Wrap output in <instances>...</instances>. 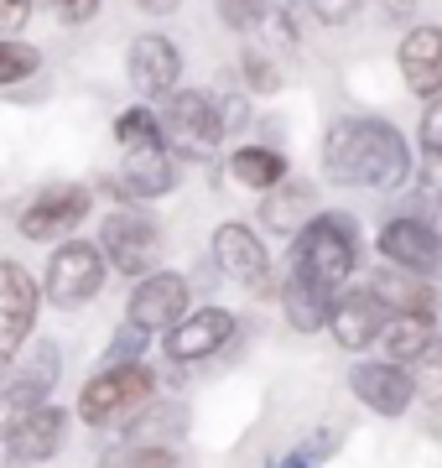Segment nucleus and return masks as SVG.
Masks as SVG:
<instances>
[{
    "label": "nucleus",
    "mask_w": 442,
    "mask_h": 468,
    "mask_svg": "<svg viewBox=\"0 0 442 468\" xmlns=\"http://www.w3.org/2000/svg\"><path fill=\"white\" fill-rule=\"evenodd\" d=\"M323 172L343 187L395 193L411 177V146L391 120L349 115V120H333L323 135Z\"/></svg>",
    "instance_id": "f257e3e1"
},
{
    "label": "nucleus",
    "mask_w": 442,
    "mask_h": 468,
    "mask_svg": "<svg viewBox=\"0 0 442 468\" xmlns=\"http://www.w3.org/2000/svg\"><path fill=\"white\" fill-rule=\"evenodd\" d=\"M354 255L359 245H354V218L349 214H312L291 234V276L323 286V292L349 282Z\"/></svg>",
    "instance_id": "f03ea898"
},
{
    "label": "nucleus",
    "mask_w": 442,
    "mask_h": 468,
    "mask_svg": "<svg viewBox=\"0 0 442 468\" xmlns=\"http://www.w3.org/2000/svg\"><path fill=\"white\" fill-rule=\"evenodd\" d=\"M156 125H162V141L167 151L187 156V162H208L224 141V120H219V100L204 94V89H172L167 100L156 104Z\"/></svg>",
    "instance_id": "7ed1b4c3"
},
{
    "label": "nucleus",
    "mask_w": 442,
    "mask_h": 468,
    "mask_svg": "<svg viewBox=\"0 0 442 468\" xmlns=\"http://www.w3.org/2000/svg\"><path fill=\"white\" fill-rule=\"evenodd\" d=\"M58 375H63V349H58L52 338H32V344L16 354L11 380H5V390H0V442L16 432V427L32 417L37 406L52 401Z\"/></svg>",
    "instance_id": "20e7f679"
},
{
    "label": "nucleus",
    "mask_w": 442,
    "mask_h": 468,
    "mask_svg": "<svg viewBox=\"0 0 442 468\" xmlns=\"http://www.w3.org/2000/svg\"><path fill=\"white\" fill-rule=\"evenodd\" d=\"M104 255L94 239H58V250L47 255V271H42V302H52L58 313H73V307H89V302L104 292Z\"/></svg>",
    "instance_id": "39448f33"
},
{
    "label": "nucleus",
    "mask_w": 442,
    "mask_h": 468,
    "mask_svg": "<svg viewBox=\"0 0 442 468\" xmlns=\"http://www.w3.org/2000/svg\"><path fill=\"white\" fill-rule=\"evenodd\" d=\"M100 255H104V266L131 276V282L162 271V229H156V218L146 208H131V203L110 208L100 224Z\"/></svg>",
    "instance_id": "423d86ee"
},
{
    "label": "nucleus",
    "mask_w": 442,
    "mask_h": 468,
    "mask_svg": "<svg viewBox=\"0 0 442 468\" xmlns=\"http://www.w3.org/2000/svg\"><path fill=\"white\" fill-rule=\"evenodd\" d=\"M152 390H156V375L146 369V359H136V365H104L79 390V421L110 427V421L136 417L141 406L152 401Z\"/></svg>",
    "instance_id": "0eeeda50"
},
{
    "label": "nucleus",
    "mask_w": 442,
    "mask_h": 468,
    "mask_svg": "<svg viewBox=\"0 0 442 468\" xmlns=\"http://www.w3.org/2000/svg\"><path fill=\"white\" fill-rule=\"evenodd\" d=\"M89 208H94V193L84 183H47V187H37V198L21 208L16 229H21V239L58 245V239H68L84 224Z\"/></svg>",
    "instance_id": "6e6552de"
},
{
    "label": "nucleus",
    "mask_w": 442,
    "mask_h": 468,
    "mask_svg": "<svg viewBox=\"0 0 442 468\" xmlns=\"http://www.w3.org/2000/svg\"><path fill=\"white\" fill-rule=\"evenodd\" d=\"M37 313H42V286L26 266L0 261V354H21L37 338Z\"/></svg>",
    "instance_id": "1a4fd4ad"
},
{
    "label": "nucleus",
    "mask_w": 442,
    "mask_h": 468,
    "mask_svg": "<svg viewBox=\"0 0 442 468\" xmlns=\"http://www.w3.org/2000/svg\"><path fill=\"white\" fill-rule=\"evenodd\" d=\"M187 307H193L187 276H177V271H152V276H141L131 302H125V323H136L146 334H167L172 323L187 318Z\"/></svg>",
    "instance_id": "9d476101"
},
{
    "label": "nucleus",
    "mask_w": 442,
    "mask_h": 468,
    "mask_svg": "<svg viewBox=\"0 0 442 468\" xmlns=\"http://www.w3.org/2000/svg\"><path fill=\"white\" fill-rule=\"evenodd\" d=\"M125 73H131V89L141 100H167L183 84V52L167 32H141L125 52Z\"/></svg>",
    "instance_id": "9b49d317"
},
{
    "label": "nucleus",
    "mask_w": 442,
    "mask_h": 468,
    "mask_svg": "<svg viewBox=\"0 0 442 468\" xmlns=\"http://www.w3.org/2000/svg\"><path fill=\"white\" fill-rule=\"evenodd\" d=\"M68 411H63V406H37L32 417L21 421L16 432L5 437V442H0V452H5V458H0V468H37V463H47V458H58V452H63V442H68Z\"/></svg>",
    "instance_id": "f8f14e48"
},
{
    "label": "nucleus",
    "mask_w": 442,
    "mask_h": 468,
    "mask_svg": "<svg viewBox=\"0 0 442 468\" xmlns=\"http://www.w3.org/2000/svg\"><path fill=\"white\" fill-rule=\"evenodd\" d=\"M380 255H385L395 271L422 276V282L442 276V239L426 229L416 214H401V218H391V224L380 229Z\"/></svg>",
    "instance_id": "ddd939ff"
},
{
    "label": "nucleus",
    "mask_w": 442,
    "mask_h": 468,
    "mask_svg": "<svg viewBox=\"0 0 442 468\" xmlns=\"http://www.w3.org/2000/svg\"><path fill=\"white\" fill-rule=\"evenodd\" d=\"M177 187V162H172L167 146H136L125 151L120 172L110 177V193L125 203H152V198H167Z\"/></svg>",
    "instance_id": "4468645a"
},
{
    "label": "nucleus",
    "mask_w": 442,
    "mask_h": 468,
    "mask_svg": "<svg viewBox=\"0 0 442 468\" xmlns=\"http://www.w3.org/2000/svg\"><path fill=\"white\" fill-rule=\"evenodd\" d=\"M235 334H239L235 313H224V307H193L183 323L167 328V354L177 365H193V359H208V354L229 349Z\"/></svg>",
    "instance_id": "2eb2a0df"
},
{
    "label": "nucleus",
    "mask_w": 442,
    "mask_h": 468,
    "mask_svg": "<svg viewBox=\"0 0 442 468\" xmlns=\"http://www.w3.org/2000/svg\"><path fill=\"white\" fill-rule=\"evenodd\" d=\"M214 266H219L229 282L250 286V292H260V286L271 282V261H266L260 234L250 229V224H235V218L214 229Z\"/></svg>",
    "instance_id": "dca6fc26"
},
{
    "label": "nucleus",
    "mask_w": 442,
    "mask_h": 468,
    "mask_svg": "<svg viewBox=\"0 0 442 468\" xmlns=\"http://www.w3.org/2000/svg\"><path fill=\"white\" fill-rule=\"evenodd\" d=\"M349 385H354V396L370 406L374 417H401V411L416 401L411 369L391 365V359H359L354 375H349Z\"/></svg>",
    "instance_id": "f3484780"
},
{
    "label": "nucleus",
    "mask_w": 442,
    "mask_h": 468,
    "mask_svg": "<svg viewBox=\"0 0 442 468\" xmlns=\"http://www.w3.org/2000/svg\"><path fill=\"white\" fill-rule=\"evenodd\" d=\"M385 302L374 297L370 286H359V292H349V297H339L333 307H328V328H333V344L339 349H370L374 338H380V328H385Z\"/></svg>",
    "instance_id": "a211bd4d"
},
{
    "label": "nucleus",
    "mask_w": 442,
    "mask_h": 468,
    "mask_svg": "<svg viewBox=\"0 0 442 468\" xmlns=\"http://www.w3.org/2000/svg\"><path fill=\"white\" fill-rule=\"evenodd\" d=\"M401 79H406L411 94L422 100H437L442 94V27H411L401 37Z\"/></svg>",
    "instance_id": "6ab92c4d"
},
{
    "label": "nucleus",
    "mask_w": 442,
    "mask_h": 468,
    "mask_svg": "<svg viewBox=\"0 0 442 468\" xmlns=\"http://www.w3.org/2000/svg\"><path fill=\"white\" fill-rule=\"evenodd\" d=\"M370 292L385 302L391 318H432V313H437V292H432L422 276H406V271H395V266L380 271L370 282Z\"/></svg>",
    "instance_id": "aec40b11"
},
{
    "label": "nucleus",
    "mask_w": 442,
    "mask_h": 468,
    "mask_svg": "<svg viewBox=\"0 0 442 468\" xmlns=\"http://www.w3.org/2000/svg\"><path fill=\"white\" fill-rule=\"evenodd\" d=\"M312 214H318V187L312 183H276L260 203V224L276 234H297Z\"/></svg>",
    "instance_id": "412c9836"
},
{
    "label": "nucleus",
    "mask_w": 442,
    "mask_h": 468,
    "mask_svg": "<svg viewBox=\"0 0 442 468\" xmlns=\"http://www.w3.org/2000/svg\"><path fill=\"white\" fill-rule=\"evenodd\" d=\"M380 349H385V359L391 365H422L426 354L437 349L442 338L432 334V318H385V328H380V338H374Z\"/></svg>",
    "instance_id": "4be33fe9"
},
{
    "label": "nucleus",
    "mask_w": 442,
    "mask_h": 468,
    "mask_svg": "<svg viewBox=\"0 0 442 468\" xmlns=\"http://www.w3.org/2000/svg\"><path fill=\"white\" fill-rule=\"evenodd\" d=\"M187 432V406L183 401H146L136 417H125V437L131 442H162Z\"/></svg>",
    "instance_id": "5701e85b"
},
{
    "label": "nucleus",
    "mask_w": 442,
    "mask_h": 468,
    "mask_svg": "<svg viewBox=\"0 0 442 468\" xmlns=\"http://www.w3.org/2000/svg\"><path fill=\"white\" fill-rule=\"evenodd\" d=\"M229 177L239 187H256V193H271L276 183H287V156L271 146H239L229 156Z\"/></svg>",
    "instance_id": "b1692460"
},
{
    "label": "nucleus",
    "mask_w": 442,
    "mask_h": 468,
    "mask_svg": "<svg viewBox=\"0 0 442 468\" xmlns=\"http://www.w3.org/2000/svg\"><path fill=\"white\" fill-rule=\"evenodd\" d=\"M328 307H333V292L287 276V323L297 328V334H318V328H328Z\"/></svg>",
    "instance_id": "393cba45"
},
{
    "label": "nucleus",
    "mask_w": 442,
    "mask_h": 468,
    "mask_svg": "<svg viewBox=\"0 0 442 468\" xmlns=\"http://www.w3.org/2000/svg\"><path fill=\"white\" fill-rule=\"evenodd\" d=\"M100 468H183V452L162 448V442H115L100 452Z\"/></svg>",
    "instance_id": "a878e982"
},
{
    "label": "nucleus",
    "mask_w": 442,
    "mask_h": 468,
    "mask_svg": "<svg viewBox=\"0 0 442 468\" xmlns=\"http://www.w3.org/2000/svg\"><path fill=\"white\" fill-rule=\"evenodd\" d=\"M416 218L442 239V151L422 156V183H416Z\"/></svg>",
    "instance_id": "bb28decb"
},
{
    "label": "nucleus",
    "mask_w": 442,
    "mask_h": 468,
    "mask_svg": "<svg viewBox=\"0 0 442 468\" xmlns=\"http://www.w3.org/2000/svg\"><path fill=\"white\" fill-rule=\"evenodd\" d=\"M115 141L120 151H136V146H167L162 141V125H156V110L152 104H131L115 115Z\"/></svg>",
    "instance_id": "cd10ccee"
},
{
    "label": "nucleus",
    "mask_w": 442,
    "mask_h": 468,
    "mask_svg": "<svg viewBox=\"0 0 442 468\" xmlns=\"http://www.w3.org/2000/svg\"><path fill=\"white\" fill-rule=\"evenodd\" d=\"M42 68V52L21 37H0V89H16L21 79H32Z\"/></svg>",
    "instance_id": "c85d7f7f"
},
{
    "label": "nucleus",
    "mask_w": 442,
    "mask_h": 468,
    "mask_svg": "<svg viewBox=\"0 0 442 468\" xmlns=\"http://www.w3.org/2000/svg\"><path fill=\"white\" fill-rule=\"evenodd\" d=\"M333 448H339V432H333V427H318V432L307 437V442H297L291 452H281L271 468H318Z\"/></svg>",
    "instance_id": "c756f323"
},
{
    "label": "nucleus",
    "mask_w": 442,
    "mask_h": 468,
    "mask_svg": "<svg viewBox=\"0 0 442 468\" xmlns=\"http://www.w3.org/2000/svg\"><path fill=\"white\" fill-rule=\"evenodd\" d=\"M146 349H152V334H146V328H136V323H120L104 354H110V365H136Z\"/></svg>",
    "instance_id": "7c9ffc66"
},
{
    "label": "nucleus",
    "mask_w": 442,
    "mask_h": 468,
    "mask_svg": "<svg viewBox=\"0 0 442 468\" xmlns=\"http://www.w3.org/2000/svg\"><path fill=\"white\" fill-rule=\"evenodd\" d=\"M239 68H245V84L256 89V94H271V89H281V73H276V63L266 58V52L245 48V52H239Z\"/></svg>",
    "instance_id": "2f4dec72"
},
{
    "label": "nucleus",
    "mask_w": 442,
    "mask_h": 468,
    "mask_svg": "<svg viewBox=\"0 0 442 468\" xmlns=\"http://www.w3.org/2000/svg\"><path fill=\"white\" fill-rule=\"evenodd\" d=\"M266 5L271 0H219V21L229 32H250V27L266 21Z\"/></svg>",
    "instance_id": "473e14b6"
},
{
    "label": "nucleus",
    "mask_w": 442,
    "mask_h": 468,
    "mask_svg": "<svg viewBox=\"0 0 442 468\" xmlns=\"http://www.w3.org/2000/svg\"><path fill=\"white\" fill-rule=\"evenodd\" d=\"M42 5H47L63 27H89V21L100 16V0H42Z\"/></svg>",
    "instance_id": "72a5a7b5"
},
{
    "label": "nucleus",
    "mask_w": 442,
    "mask_h": 468,
    "mask_svg": "<svg viewBox=\"0 0 442 468\" xmlns=\"http://www.w3.org/2000/svg\"><path fill=\"white\" fill-rule=\"evenodd\" d=\"M359 5L364 0H312V16L323 21V27H349L359 16Z\"/></svg>",
    "instance_id": "f704fd0d"
},
{
    "label": "nucleus",
    "mask_w": 442,
    "mask_h": 468,
    "mask_svg": "<svg viewBox=\"0 0 442 468\" xmlns=\"http://www.w3.org/2000/svg\"><path fill=\"white\" fill-rule=\"evenodd\" d=\"M37 0H0V37H21V27L32 21Z\"/></svg>",
    "instance_id": "c9c22d12"
},
{
    "label": "nucleus",
    "mask_w": 442,
    "mask_h": 468,
    "mask_svg": "<svg viewBox=\"0 0 442 468\" xmlns=\"http://www.w3.org/2000/svg\"><path fill=\"white\" fill-rule=\"evenodd\" d=\"M422 146L426 151H442V94L426 104V120H422Z\"/></svg>",
    "instance_id": "e433bc0d"
},
{
    "label": "nucleus",
    "mask_w": 442,
    "mask_h": 468,
    "mask_svg": "<svg viewBox=\"0 0 442 468\" xmlns=\"http://www.w3.org/2000/svg\"><path fill=\"white\" fill-rule=\"evenodd\" d=\"M380 5H385V16H411V11H416V0H380Z\"/></svg>",
    "instance_id": "4c0bfd02"
},
{
    "label": "nucleus",
    "mask_w": 442,
    "mask_h": 468,
    "mask_svg": "<svg viewBox=\"0 0 442 468\" xmlns=\"http://www.w3.org/2000/svg\"><path fill=\"white\" fill-rule=\"evenodd\" d=\"M141 11H152V16H167V11H177V0H136Z\"/></svg>",
    "instance_id": "58836bf2"
},
{
    "label": "nucleus",
    "mask_w": 442,
    "mask_h": 468,
    "mask_svg": "<svg viewBox=\"0 0 442 468\" xmlns=\"http://www.w3.org/2000/svg\"><path fill=\"white\" fill-rule=\"evenodd\" d=\"M11 365H16V354H0V390H5V380H11Z\"/></svg>",
    "instance_id": "ea45409f"
}]
</instances>
